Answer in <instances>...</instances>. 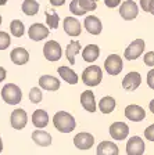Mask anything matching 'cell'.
<instances>
[{
  "label": "cell",
  "mask_w": 154,
  "mask_h": 155,
  "mask_svg": "<svg viewBox=\"0 0 154 155\" xmlns=\"http://www.w3.org/2000/svg\"><path fill=\"white\" fill-rule=\"evenodd\" d=\"M94 2H97V0H94Z\"/></svg>",
  "instance_id": "cell-46"
},
{
  "label": "cell",
  "mask_w": 154,
  "mask_h": 155,
  "mask_svg": "<svg viewBox=\"0 0 154 155\" xmlns=\"http://www.w3.org/2000/svg\"><path fill=\"white\" fill-rule=\"evenodd\" d=\"M0 25H2V15H0Z\"/></svg>",
  "instance_id": "cell-44"
},
{
  "label": "cell",
  "mask_w": 154,
  "mask_h": 155,
  "mask_svg": "<svg viewBox=\"0 0 154 155\" xmlns=\"http://www.w3.org/2000/svg\"><path fill=\"white\" fill-rule=\"evenodd\" d=\"M129 134V126L125 122H114L110 126V136L117 141L125 140Z\"/></svg>",
  "instance_id": "cell-11"
},
{
  "label": "cell",
  "mask_w": 154,
  "mask_h": 155,
  "mask_svg": "<svg viewBox=\"0 0 154 155\" xmlns=\"http://www.w3.org/2000/svg\"><path fill=\"white\" fill-rule=\"evenodd\" d=\"M80 104H82V107H84L87 112L93 114L94 111H96V108H97L93 91L92 90H85L84 93L80 94Z\"/></svg>",
  "instance_id": "cell-17"
},
{
  "label": "cell",
  "mask_w": 154,
  "mask_h": 155,
  "mask_svg": "<svg viewBox=\"0 0 154 155\" xmlns=\"http://www.w3.org/2000/svg\"><path fill=\"white\" fill-rule=\"evenodd\" d=\"M142 83V76L139 72L136 71H132L129 74L125 75V78L122 79V87L128 91H133L136 90Z\"/></svg>",
  "instance_id": "cell-13"
},
{
  "label": "cell",
  "mask_w": 154,
  "mask_h": 155,
  "mask_svg": "<svg viewBox=\"0 0 154 155\" xmlns=\"http://www.w3.org/2000/svg\"><path fill=\"white\" fill-rule=\"evenodd\" d=\"M80 51V43L77 40H72L70 42V45L67 46V50H65V55H67V60L70 61L71 65L75 64V55Z\"/></svg>",
  "instance_id": "cell-26"
},
{
  "label": "cell",
  "mask_w": 154,
  "mask_h": 155,
  "mask_svg": "<svg viewBox=\"0 0 154 155\" xmlns=\"http://www.w3.org/2000/svg\"><path fill=\"white\" fill-rule=\"evenodd\" d=\"M78 4H79L85 11H94L97 8V4L94 0H78Z\"/></svg>",
  "instance_id": "cell-31"
},
{
  "label": "cell",
  "mask_w": 154,
  "mask_h": 155,
  "mask_svg": "<svg viewBox=\"0 0 154 155\" xmlns=\"http://www.w3.org/2000/svg\"><path fill=\"white\" fill-rule=\"evenodd\" d=\"M147 86L154 90V68L150 69L147 74Z\"/></svg>",
  "instance_id": "cell-37"
},
{
  "label": "cell",
  "mask_w": 154,
  "mask_h": 155,
  "mask_svg": "<svg viewBox=\"0 0 154 155\" xmlns=\"http://www.w3.org/2000/svg\"><path fill=\"white\" fill-rule=\"evenodd\" d=\"M140 6L143 8V11L151 13L154 10V0H140Z\"/></svg>",
  "instance_id": "cell-34"
},
{
  "label": "cell",
  "mask_w": 154,
  "mask_h": 155,
  "mask_svg": "<svg viewBox=\"0 0 154 155\" xmlns=\"http://www.w3.org/2000/svg\"><path fill=\"white\" fill-rule=\"evenodd\" d=\"M101 79H103V71H101V68L97 67V65L87 67L82 72V82L89 87L99 86L101 83Z\"/></svg>",
  "instance_id": "cell-3"
},
{
  "label": "cell",
  "mask_w": 154,
  "mask_h": 155,
  "mask_svg": "<svg viewBox=\"0 0 154 155\" xmlns=\"http://www.w3.org/2000/svg\"><path fill=\"white\" fill-rule=\"evenodd\" d=\"M32 140L40 147H49L51 144V134L42 129H36L32 132Z\"/></svg>",
  "instance_id": "cell-19"
},
{
  "label": "cell",
  "mask_w": 154,
  "mask_h": 155,
  "mask_svg": "<svg viewBox=\"0 0 154 155\" xmlns=\"http://www.w3.org/2000/svg\"><path fill=\"white\" fill-rule=\"evenodd\" d=\"M145 51V40L143 39H136L128 47L125 48V60L128 61H133V60H138Z\"/></svg>",
  "instance_id": "cell-5"
},
{
  "label": "cell",
  "mask_w": 154,
  "mask_h": 155,
  "mask_svg": "<svg viewBox=\"0 0 154 155\" xmlns=\"http://www.w3.org/2000/svg\"><path fill=\"white\" fill-rule=\"evenodd\" d=\"M10 43H11V39H10V35L4 31H0V50H6L9 48Z\"/></svg>",
  "instance_id": "cell-32"
},
{
  "label": "cell",
  "mask_w": 154,
  "mask_h": 155,
  "mask_svg": "<svg viewBox=\"0 0 154 155\" xmlns=\"http://www.w3.org/2000/svg\"><path fill=\"white\" fill-rule=\"evenodd\" d=\"M2 98L6 104L9 105H17L21 103L22 98V91L17 84L14 83H7L2 89Z\"/></svg>",
  "instance_id": "cell-2"
},
{
  "label": "cell",
  "mask_w": 154,
  "mask_h": 155,
  "mask_svg": "<svg viewBox=\"0 0 154 155\" xmlns=\"http://www.w3.org/2000/svg\"><path fill=\"white\" fill-rule=\"evenodd\" d=\"M63 25H64V31L68 36H79L82 33V25L74 17H65Z\"/></svg>",
  "instance_id": "cell-14"
},
{
  "label": "cell",
  "mask_w": 154,
  "mask_h": 155,
  "mask_svg": "<svg viewBox=\"0 0 154 155\" xmlns=\"http://www.w3.org/2000/svg\"><path fill=\"white\" fill-rule=\"evenodd\" d=\"M74 144L78 150L86 151V150H90L92 147H93L94 137L87 132H80L74 137Z\"/></svg>",
  "instance_id": "cell-9"
},
{
  "label": "cell",
  "mask_w": 154,
  "mask_h": 155,
  "mask_svg": "<svg viewBox=\"0 0 154 155\" xmlns=\"http://www.w3.org/2000/svg\"><path fill=\"white\" fill-rule=\"evenodd\" d=\"M43 55H45L46 60L54 62L58 61L63 55V50H61V46L58 45L56 40H49L46 42V45L43 46Z\"/></svg>",
  "instance_id": "cell-4"
},
{
  "label": "cell",
  "mask_w": 154,
  "mask_h": 155,
  "mask_svg": "<svg viewBox=\"0 0 154 155\" xmlns=\"http://www.w3.org/2000/svg\"><path fill=\"white\" fill-rule=\"evenodd\" d=\"M139 14V7L133 0H125L119 7V15L126 21L135 19Z\"/></svg>",
  "instance_id": "cell-7"
},
{
  "label": "cell",
  "mask_w": 154,
  "mask_h": 155,
  "mask_svg": "<svg viewBox=\"0 0 154 155\" xmlns=\"http://www.w3.org/2000/svg\"><path fill=\"white\" fill-rule=\"evenodd\" d=\"M39 86H40V89H45V90L56 91L60 89V81L51 75H43L39 78Z\"/></svg>",
  "instance_id": "cell-16"
},
{
  "label": "cell",
  "mask_w": 154,
  "mask_h": 155,
  "mask_svg": "<svg viewBox=\"0 0 154 155\" xmlns=\"http://www.w3.org/2000/svg\"><path fill=\"white\" fill-rule=\"evenodd\" d=\"M57 72L60 75V78H63V81H65L70 84H77L78 83V75L74 69H71L70 67H58Z\"/></svg>",
  "instance_id": "cell-22"
},
{
  "label": "cell",
  "mask_w": 154,
  "mask_h": 155,
  "mask_svg": "<svg viewBox=\"0 0 154 155\" xmlns=\"http://www.w3.org/2000/svg\"><path fill=\"white\" fill-rule=\"evenodd\" d=\"M143 61L147 67H154V51H147L143 57Z\"/></svg>",
  "instance_id": "cell-35"
},
{
  "label": "cell",
  "mask_w": 154,
  "mask_h": 155,
  "mask_svg": "<svg viewBox=\"0 0 154 155\" xmlns=\"http://www.w3.org/2000/svg\"><path fill=\"white\" fill-rule=\"evenodd\" d=\"M96 154L97 155H118L119 148L118 145L114 144L112 141H101L97 145Z\"/></svg>",
  "instance_id": "cell-21"
},
{
  "label": "cell",
  "mask_w": 154,
  "mask_h": 155,
  "mask_svg": "<svg viewBox=\"0 0 154 155\" xmlns=\"http://www.w3.org/2000/svg\"><path fill=\"white\" fill-rule=\"evenodd\" d=\"M146 150L145 141L139 136H133L126 143V154L128 155H143Z\"/></svg>",
  "instance_id": "cell-8"
},
{
  "label": "cell",
  "mask_w": 154,
  "mask_h": 155,
  "mask_svg": "<svg viewBox=\"0 0 154 155\" xmlns=\"http://www.w3.org/2000/svg\"><path fill=\"white\" fill-rule=\"evenodd\" d=\"M10 122L15 130H21L24 129L28 123V115H26V111L22 108H18V110H14L10 115Z\"/></svg>",
  "instance_id": "cell-10"
},
{
  "label": "cell",
  "mask_w": 154,
  "mask_h": 155,
  "mask_svg": "<svg viewBox=\"0 0 154 155\" xmlns=\"http://www.w3.org/2000/svg\"><path fill=\"white\" fill-rule=\"evenodd\" d=\"M115 105H117L115 98L111 97V96H106V97H103L101 100H100L99 110L101 111L103 114H111L112 111H114V108H115Z\"/></svg>",
  "instance_id": "cell-25"
},
{
  "label": "cell",
  "mask_w": 154,
  "mask_h": 155,
  "mask_svg": "<svg viewBox=\"0 0 154 155\" xmlns=\"http://www.w3.org/2000/svg\"><path fill=\"white\" fill-rule=\"evenodd\" d=\"M46 24L50 29H57L58 22H60V17L54 10H46Z\"/></svg>",
  "instance_id": "cell-28"
},
{
  "label": "cell",
  "mask_w": 154,
  "mask_h": 155,
  "mask_svg": "<svg viewBox=\"0 0 154 155\" xmlns=\"http://www.w3.org/2000/svg\"><path fill=\"white\" fill-rule=\"evenodd\" d=\"M10 58L15 65H24L29 61V53L24 47H15L10 53Z\"/></svg>",
  "instance_id": "cell-18"
},
{
  "label": "cell",
  "mask_w": 154,
  "mask_h": 155,
  "mask_svg": "<svg viewBox=\"0 0 154 155\" xmlns=\"http://www.w3.org/2000/svg\"><path fill=\"white\" fill-rule=\"evenodd\" d=\"M50 3H51V6L58 7V6H63L65 3V0H50Z\"/></svg>",
  "instance_id": "cell-40"
},
{
  "label": "cell",
  "mask_w": 154,
  "mask_h": 155,
  "mask_svg": "<svg viewBox=\"0 0 154 155\" xmlns=\"http://www.w3.org/2000/svg\"><path fill=\"white\" fill-rule=\"evenodd\" d=\"M104 4L107 7H110V8H115L117 6L121 4V0H104Z\"/></svg>",
  "instance_id": "cell-38"
},
{
  "label": "cell",
  "mask_w": 154,
  "mask_h": 155,
  "mask_svg": "<svg viewBox=\"0 0 154 155\" xmlns=\"http://www.w3.org/2000/svg\"><path fill=\"white\" fill-rule=\"evenodd\" d=\"M42 90L39 89V87H32L31 91H29V100L32 104H38L42 101Z\"/></svg>",
  "instance_id": "cell-30"
},
{
  "label": "cell",
  "mask_w": 154,
  "mask_h": 155,
  "mask_svg": "<svg viewBox=\"0 0 154 155\" xmlns=\"http://www.w3.org/2000/svg\"><path fill=\"white\" fill-rule=\"evenodd\" d=\"M125 116L132 122H142L146 118V111L140 105L131 104L125 108Z\"/></svg>",
  "instance_id": "cell-15"
},
{
  "label": "cell",
  "mask_w": 154,
  "mask_h": 155,
  "mask_svg": "<svg viewBox=\"0 0 154 155\" xmlns=\"http://www.w3.org/2000/svg\"><path fill=\"white\" fill-rule=\"evenodd\" d=\"M151 14H153V15H154V10H153V11H151Z\"/></svg>",
  "instance_id": "cell-45"
},
{
  "label": "cell",
  "mask_w": 154,
  "mask_h": 155,
  "mask_svg": "<svg viewBox=\"0 0 154 155\" xmlns=\"http://www.w3.org/2000/svg\"><path fill=\"white\" fill-rule=\"evenodd\" d=\"M122 67H124L122 58L118 54H110L104 61V69L108 75H114V76L119 75L122 71Z\"/></svg>",
  "instance_id": "cell-6"
},
{
  "label": "cell",
  "mask_w": 154,
  "mask_h": 155,
  "mask_svg": "<svg viewBox=\"0 0 154 155\" xmlns=\"http://www.w3.org/2000/svg\"><path fill=\"white\" fill-rule=\"evenodd\" d=\"M6 76H7V72H6V69H4L3 67H0V83L6 79Z\"/></svg>",
  "instance_id": "cell-39"
},
{
  "label": "cell",
  "mask_w": 154,
  "mask_h": 155,
  "mask_svg": "<svg viewBox=\"0 0 154 155\" xmlns=\"http://www.w3.org/2000/svg\"><path fill=\"white\" fill-rule=\"evenodd\" d=\"M85 28H86V31L89 33H92V35H99V33H101V29H103V25L101 22H100V19L97 18V17L94 15H89L85 18Z\"/></svg>",
  "instance_id": "cell-20"
},
{
  "label": "cell",
  "mask_w": 154,
  "mask_h": 155,
  "mask_svg": "<svg viewBox=\"0 0 154 155\" xmlns=\"http://www.w3.org/2000/svg\"><path fill=\"white\" fill-rule=\"evenodd\" d=\"M100 55V48L97 45H89L82 50V58L86 62H94Z\"/></svg>",
  "instance_id": "cell-24"
},
{
  "label": "cell",
  "mask_w": 154,
  "mask_h": 155,
  "mask_svg": "<svg viewBox=\"0 0 154 155\" xmlns=\"http://www.w3.org/2000/svg\"><path fill=\"white\" fill-rule=\"evenodd\" d=\"M53 123H54L56 129L61 133H71L74 132L75 127H77L75 118L67 111H58L57 114H54Z\"/></svg>",
  "instance_id": "cell-1"
},
{
  "label": "cell",
  "mask_w": 154,
  "mask_h": 155,
  "mask_svg": "<svg viewBox=\"0 0 154 155\" xmlns=\"http://www.w3.org/2000/svg\"><path fill=\"white\" fill-rule=\"evenodd\" d=\"M145 137L149 141H154V123L145 129Z\"/></svg>",
  "instance_id": "cell-36"
},
{
  "label": "cell",
  "mask_w": 154,
  "mask_h": 155,
  "mask_svg": "<svg viewBox=\"0 0 154 155\" xmlns=\"http://www.w3.org/2000/svg\"><path fill=\"white\" fill-rule=\"evenodd\" d=\"M10 32L13 33V36H15V38H21L24 35V32H25V26H24L22 21L13 19L10 22Z\"/></svg>",
  "instance_id": "cell-29"
},
{
  "label": "cell",
  "mask_w": 154,
  "mask_h": 155,
  "mask_svg": "<svg viewBox=\"0 0 154 155\" xmlns=\"http://www.w3.org/2000/svg\"><path fill=\"white\" fill-rule=\"evenodd\" d=\"M70 11L74 14V15H85V14H86V11L78 4V0H72V2H71Z\"/></svg>",
  "instance_id": "cell-33"
},
{
  "label": "cell",
  "mask_w": 154,
  "mask_h": 155,
  "mask_svg": "<svg viewBox=\"0 0 154 155\" xmlns=\"http://www.w3.org/2000/svg\"><path fill=\"white\" fill-rule=\"evenodd\" d=\"M39 11V3L36 0H24L22 2V13L25 15H36Z\"/></svg>",
  "instance_id": "cell-27"
},
{
  "label": "cell",
  "mask_w": 154,
  "mask_h": 155,
  "mask_svg": "<svg viewBox=\"0 0 154 155\" xmlns=\"http://www.w3.org/2000/svg\"><path fill=\"white\" fill-rule=\"evenodd\" d=\"M149 110L151 111V114H154V98L150 101V104H149Z\"/></svg>",
  "instance_id": "cell-41"
},
{
  "label": "cell",
  "mask_w": 154,
  "mask_h": 155,
  "mask_svg": "<svg viewBox=\"0 0 154 155\" xmlns=\"http://www.w3.org/2000/svg\"><path fill=\"white\" fill-rule=\"evenodd\" d=\"M32 123L36 129H43L49 123V114L45 110H36L32 114Z\"/></svg>",
  "instance_id": "cell-23"
},
{
  "label": "cell",
  "mask_w": 154,
  "mask_h": 155,
  "mask_svg": "<svg viewBox=\"0 0 154 155\" xmlns=\"http://www.w3.org/2000/svg\"><path fill=\"white\" fill-rule=\"evenodd\" d=\"M3 151V140H2V137H0V152Z\"/></svg>",
  "instance_id": "cell-42"
},
{
  "label": "cell",
  "mask_w": 154,
  "mask_h": 155,
  "mask_svg": "<svg viewBox=\"0 0 154 155\" xmlns=\"http://www.w3.org/2000/svg\"><path fill=\"white\" fill-rule=\"evenodd\" d=\"M49 29L43 24H32L28 29V36L33 42H40L49 36Z\"/></svg>",
  "instance_id": "cell-12"
},
{
  "label": "cell",
  "mask_w": 154,
  "mask_h": 155,
  "mask_svg": "<svg viewBox=\"0 0 154 155\" xmlns=\"http://www.w3.org/2000/svg\"><path fill=\"white\" fill-rule=\"evenodd\" d=\"M7 3V0H0V6H4Z\"/></svg>",
  "instance_id": "cell-43"
}]
</instances>
